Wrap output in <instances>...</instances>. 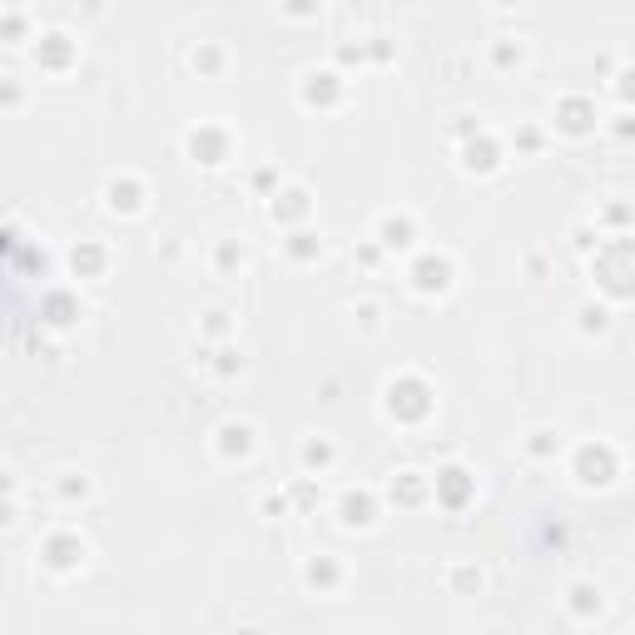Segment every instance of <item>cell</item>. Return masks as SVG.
Listing matches in <instances>:
<instances>
[{"instance_id": "obj_2", "label": "cell", "mask_w": 635, "mask_h": 635, "mask_svg": "<svg viewBox=\"0 0 635 635\" xmlns=\"http://www.w3.org/2000/svg\"><path fill=\"white\" fill-rule=\"evenodd\" d=\"M342 522H347V527H367V522H372V502H367L362 492H347V497H342Z\"/></svg>"}, {"instance_id": "obj_3", "label": "cell", "mask_w": 635, "mask_h": 635, "mask_svg": "<svg viewBox=\"0 0 635 635\" xmlns=\"http://www.w3.org/2000/svg\"><path fill=\"white\" fill-rule=\"evenodd\" d=\"M417 283H422V288H447V263H442V258L417 263Z\"/></svg>"}, {"instance_id": "obj_5", "label": "cell", "mask_w": 635, "mask_h": 635, "mask_svg": "<svg viewBox=\"0 0 635 635\" xmlns=\"http://www.w3.org/2000/svg\"><path fill=\"white\" fill-rule=\"evenodd\" d=\"M571 606H576V611H601V591L576 586V591H571Z\"/></svg>"}, {"instance_id": "obj_4", "label": "cell", "mask_w": 635, "mask_h": 635, "mask_svg": "<svg viewBox=\"0 0 635 635\" xmlns=\"http://www.w3.org/2000/svg\"><path fill=\"white\" fill-rule=\"evenodd\" d=\"M407 233H412V228H407V218H382V243H392V248H397V243H407Z\"/></svg>"}, {"instance_id": "obj_6", "label": "cell", "mask_w": 635, "mask_h": 635, "mask_svg": "<svg viewBox=\"0 0 635 635\" xmlns=\"http://www.w3.org/2000/svg\"><path fill=\"white\" fill-rule=\"evenodd\" d=\"M308 581H313V586H332V581H337V566H332V561H313V566H308Z\"/></svg>"}, {"instance_id": "obj_1", "label": "cell", "mask_w": 635, "mask_h": 635, "mask_svg": "<svg viewBox=\"0 0 635 635\" xmlns=\"http://www.w3.org/2000/svg\"><path fill=\"white\" fill-rule=\"evenodd\" d=\"M611 472H616V462H611L606 447H586L581 452V482H611Z\"/></svg>"}]
</instances>
